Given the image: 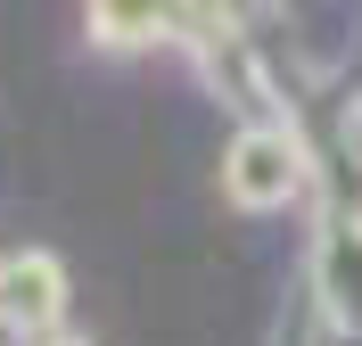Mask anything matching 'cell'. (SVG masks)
I'll use <instances>...</instances> for the list:
<instances>
[{
    "mask_svg": "<svg viewBox=\"0 0 362 346\" xmlns=\"http://www.w3.org/2000/svg\"><path fill=\"white\" fill-rule=\"evenodd\" d=\"M288 182V157H280V149H272V157H247L239 165V190H280Z\"/></svg>",
    "mask_w": 362,
    "mask_h": 346,
    "instance_id": "obj_1",
    "label": "cell"
}]
</instances>
